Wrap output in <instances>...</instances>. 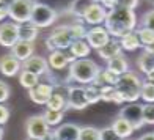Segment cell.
<instances>
[{"label": "cell", "mask_w": 154, "mask_h": 140, "mask_svg": "<svg viewBox=\"0 0 154 140\" xmlns=\"http://www.w3.org/2000/svg\"><path fill=\"white\" fill-rule=\"evenodd\" d=\"M38 79L39 77H38L36 74H33L30 71H24V69H22V73L19 74V83L24 88H27V90H32L33 87H36L38 83H39Z\"/></svg>", "instance_id": "83f0119b"}, {"label": "cell", "mask_w": 154, "mask_h": 140, "mask_svg": "<svg viewBox=\"0 0 154 140\" xmlns=\"http://www.w3.org/2000/svg\"><path fill=\"white\" fill-rule=\"evenodd\" d=\"M104 27H106V30L109 32L110 36L121 38L126 33H131L135 30V27H137L135 11L116 6V8L107 11L106 20H104Z\"/></svg>", "instance_id": "6da1fadb"}, {"label": "cell", "mask_w": 154, "mask_h": 140, "mask_svg": "<svg viewBox=\"0 0 154 140\" xmlns=\"http://www.w3.org/2000/svg\"><path fill=\"white\" fill-rule=\"evenodd\" d=\"M74 36L71 30H69V25H60L55 27L52 30V33L46 38V47L51 52L54 51H66V49L71 47V44L74 43Z\"/></svg>", "instance_id": "277c9868"}, {"label": "cell", "mask_w": 154, "mask_h": 140, "mask_svg": "<svg viewBox=\"0 0 154 140\" xmlns=\"http://www.w3.org/2000/svg\"><path fill=\"white\" fill-rule=\"evenodd\" d=\"M99 3H101L106 10L109 8V11H110V10H113V8H116V6H118V0H101Z\"/></svg>", "instance_id": "b9f144b4"}, {"label": "cell", "mask_w": 154, "mask_h": 140, "mask_svg": "<svg viewBox=\"0 0 154 140\" xmlns=\"http://www.w3.org/2000/svg\"><path fill=\"white\" fill-rule=\"evenodd\" d=\"M99 66L90 58H79L69 65V79L77 83H93L96 76L99 74Z\"/></svg>", "instance_id": "7a4b0ae2"}, {"label": "cell", "mask_w": 154, "mask_h": 140, "mask_svg": "<svg viewBox=\"0 0 154 140\" xmlns=\"http://www.w3.org/2000/svg\"><path fill=\"white\" fill-rule=\"evenodd\" d=\"M123 52V49L120 46V41H116V39H110L107 44H104L101 49H97V55L102 58V60H112L113 57H116L118 54H121Z\"/></svg>", "instance_id": "44dd1931"}, {"label": "cell", "mask_w": 154, "mask_h": 140, "mask_svg": "<svg viewBox=\"0 0 154 140\" xmlns=\"http://www.w3.org/2000/svg\"><path fill=\"white\" fill-rule=\"evenodd\" d=\"M112 129H113V132L120 137V138H123V140H126V138H129L131 135H132V132H134V128L124 120V118H121V117H118V118H115V121H113V124L110 126Z\"/></svg>", "instance_id": "7402d4cb"}, {"label": "cell", "mask_w": 154, "mask_h": 140, "mask_svg": "<svg viewBox=\"0 0 154 140\" xmlns=\"http://www.w3.org/2000/svg\"><path fill=\"white\" fill-rule=\"evenodd\" d=\"M137 65H138V69L142 73H145V74L149 73L151 69H154V55L143 51L137 58Z\"/></svg>", "instance_id": "4316f807"}, {"label": "cell", "mask_w": 154, "mask_h": 140, "mask_svg": "<svg viewBox=\"0 0 154 140\" xmlns=\"http://www.w3.org/2000/svg\"><path fill=\"white\" fill-rule=\"evenodd\" d=\"M22 69H24V71H30V73L36 74L38 77H39V76L47 74L49 65H47V60L44 57H39V55H32L30 58H27L25 61H22Z\"/></svg>", "instance_id": "9a60e30c"}, {"label": "cell", "mask_w": 154, "mask_h": 140, "mask_svg": "<svg viewBox=\"0 0 154 140\" xmlns=\"http://www.w3.org/2000/svg\"><path fill=\"white\" fill-rule=\"evenodd\" d=\"M0 3H3V0H0Z\"/></svg>", "instance_id": "f907efd6"}, {"label": "cell", "mask_w": 154, "mask_h": 140, "mask_svg": "<svg viewBox=\"0 0 154 140\" xmlns=\"http://www.w3.org/2000/svg\"><path fill=\"white\" fill-rule=\"evenodd\" d=\"M57 16H58L57 11L51 5L35 2L32 16H30V22L35 27H38V29H46V27H51L57 20Z\"/></svg>", "instance_id": "5b68a950"}, {"label": "cell", "mask_w": 154, "mask_h": 140, "mask_svg": "<svg viewBox=\"0 0 154 140\" xmlns=\"http://www.w3.org/2000/svg\"><path fill=\"white\" fill-rule=\"evenodd\" d=\"M22 68L20 61L17 58H14L11 54H5L0 57V73L6 77H13L19 73V69Z\"/></svg>", "instance_id": "e0dca14e"}, {"label": "cell", "mask_w": 154, "mask_h": 140, "mask_svg": "<svg viewBox=\"0 0 154 140\" xmlns=\"http://www.w3.org/2000/svg\"><path fill=\"white\" fill-rule=\"evenodd\" d=\"M46 106H47L49 110H60V112H65V109H68L66 96L61 95V93H58V92H55V88H54V93H52L51 98H49V101H47Z\"/></svg>", "instance_id": "d4e9b609"}, {"label": "cell", "mask_w": 154, "mask_h": 140, "mask_svg": "<svg viewBox=\"0 0 154 140\" xmlns=\"http://www.w3.org/2000/svg\"><path fill=\"white\" fill-rule=\"evenodd\" d=\"M8 98H10V85L6 82L0 80V104L8 101Z\"/></svg>", "instance_id": "f35d334b"}, {"label": "cell", "mask_w": 154, "mask_h": 140, "mask_svg": "<svg viewBox=\"0 0 154 140\" xmlns=\"http://www.w3.org/2000/svg\"><path fill=\"white\" fill-rule=\"evenodd\" d=\"M63 117H65V112H60V110H49L47 109L43 114V118L49 124V128H51V126H58L63 121Z\"/></svg>", "instance_id": "f546056e"}, {"label": "cell", "mask_w": 154, "mask_h": 140, "mask_svg": "<svg viewBox=\"0 0 154 140\" xmlns=\"http://www.w3.org/2000/svg\"><path fill=\"white\" fill-rule=\"evenodd\" d=\"M85 41L88 43V46L91 49H96V51H97V49H101L104 44H107L110 41V35L106 30V27L96 25V27H93V29H90L87 32Z\"/></svg>", "instance_id": "30bf717a"}, {"label": "cell", "mask_w": 154, "mask_h": 140, "mask_svg": "<svg viewBox=\"0 0 154 140\" xmlns=\"http://www.w3.org/2000/svg\"><path fill=\"white\" fill-rule=\"evenodd\" d=\"M80 126L74 123H63L52 132L54 140H79Z\"/></svg>", "instance_id": "2e32d148"}, {"label": "cell", "mask_w": 154, "mask_h": 140, "mask_svg": "<svg viewBox=\"0 0 154 140\" xmlns=\"http://www.w3.org/2000/svg\"><path fill=\"white\" fill-rule=\"evenodd\" d=\"M96 2H97V3H99V2H101V0H96Z\"/></svg>", "instance_id": "681fc988"}, {"label": "cell", "mask_w": 154, "mask_h": 140, "mask_svg": "<svg viewBox=\"0 0 154 140\" xmlns=\"http://www.w3.org/2000/svg\"><path fill=\"white\" fill-rule=\"evenodd\" d=\"M69 30H71L74 39H85L87 36V27H85V22L82 19H77L74 20L72 24H69Z\"/></svg>", "instance_id": "4dcf8cb0"}, {"label": "cell", "mask_w": 154, "mask_h": 140, "mask_svg": "<svg viewBox=\"0 0 154 140\" xmlns=\"http://www.w3.org/2000/svg\"><path fill=\"white\" fill-rule=\"evenodd\" d=\"M27 140H35V138H27Z\"/></svg>", "instance_id": "c3c4849f"}, {"label": "cell", "mask_w": 154, "mask_h": 140, "mask_svg": "<svg viewBox=\"0 0 154 140\" xmlns=\"http://www.w3.org/2000/svg\"><path fill=\"white\" fill-rule=\"evenodd\" d=\"M107 69L112 71L115 76H118V77L129 71V63H128V60H126V57L123 55V52L107 61Z\"/></svg>", "instance_id": "ffe728a7"}, {"label": "cell", "mask_w": 154, "mask_h": 140, "mask_svg": "<svg viewBox=\"0 0 154 140\" xmlns=\"http://www.w3.org/2000/svg\"><path fill=\"white\" fill-rule=\"evenodd\" d=\"M79 140H101V132L93 126H85V128H80Z\"/></svg>", "instance_id": "d6a6232c"}, {"label": "cell", "mask_w": 154, "mask_h": 140, "mask_svg": "<svg viewBox=\"0 0 154 140\" xmlns=\"http://www.w3.org/2000/svg\"><path fill=\"white\" fill-rule=\"evenodd\" d=\"M54 93V87L51 83H38L36 87H33L32 90H29V96L30 99L38 104V106H46L49 98Z\"/></svg>", "instance_id": "5bb4252c"}, {"label": "cell", "mask_w": 154, "mask_h": 140, "mask_svg": "<svg viewBox=\"0 0 154 140\" xmlns=\"http://www.w3.org/2000/svg\"><path fill=\"white\" fill-rule=\"evenodd\" d=\"M19 41L17 35V24L14 22H3L0 24V46L13 47Z\"/></svg>", "instance_id": "7c38bea8"}, {"label": "cell", "mask_w": 154, "mask_h": 140, "mask_svg": "<svg viewBox=\"0 0 154 140\" xmlns=\"http://www.w3.org/2000/svg\"><path fill=\"white\" fill-rule=\"evenodd\" d=\"M99 132H101V140H123V138H120L115 134L112 128H104Z\"/></svg>", "instance_id": "74e56055"}, {"label": "cell", "mask_w": 154, "mask_h": 140, "mask_svg": "<svg viewBox=\"0 0 154 140\" xmlns=\"http://www.w3.org/2000/svg\"><path fill=\"white\" fill-rule=\"evenodd\" d=\"M137 5H138V0H118V6H121V8L134 10Z\"/></svg>", "instance_id": "ab89813d"}, {"label": "cell", "mask_w": 154, "mask_h": 140, "mask_svg": "<svg viewBox=\"0 0 154 140\" xmlns=\"http://www.w3.org/2000/svg\"><path fill=\"white\" fill-rule=\"evenodd\" d=\"M85 96H87V101H88V106L90 104H96L101 101V92H99V87L93 85V83H88L85 87Z\"/></svg>", "instance_id": "836d02e7"}, {"label": "cell", "mask_w": 154, "mask_h": 140, "mask_svg": "<svg viewBox=\"0 0 154 140\" xmlns=\"http://www.w3.org/2000/svg\"><path fill=\"white\" fill-rule=\"evenodd\" d=\"M135 33H137V36L140 39V44H142L143 47L154 41V33L149 32V30H146V29H143V27H140L138 30H135Z\"/></svg>", "instance_id": "e575fe53"}, {"label": "cell", "mask_w": 154, "mask_h": 140, "mask_svg": "<svg viewBox=\"0 0 154 140\" xmlns=\"http://www.w3.org/2000/svg\"><path fill=\"white\" fill-rule=\"evenodd\" d=\"M74 61H75V58L71 54H66L65 51H54V52H51V55L47 58V65L54 71H63V69L68 68V65H71Z\"/></svg>", "instance_id": "4fadbf2b"}, {"label": "cell", "mask_w": 154, "mask_h": 140, "mask_svg": "<svg viewBox=\"0 0 154 140\" xmlns=\"http://www.w3.org/2000/svg\"><path fill=\"white\" fill-rule=\"evenodd\" d=\"M66 101H68V107L74 109V110H83L85 107H88V101L85 96V87H82V85L68 87Z\"/></svg>", "instance_id": "9c48e42d"}, {"label": "cell", "mask_w": 154, "mask_h": 140, "mask_svg": "<svg viewBox=\"0 0 154 140\" xmlns=\"http://www.w3.org/2000/svg\"><path fill=\"white\" fill-rule=\"evenodd\" d=\"M140 98L146 102V104H154V82L145 80L140 88Z\"/></svg>", "instance_id": "1f68e13d"}, {"label": "cell", "mask_w": 154, "mask_h": 140, "mask_svg": "<svg viewBox=\"0 0 154 140\" xmlns=\"http://www.w3.org/2000/svg\"><path fill=\"white\" fill-rule=\"evenodd\" d=\"M118 82V76H115L112 71H109V69H101L99 74L96 76V79L93 80V85L96 87H104V85H112L115 87Z\"/></svg>", "instance_id": "cb8c5ba5"}, {"label": "cell", "mask_w": 154, "mask_h": 140, "mask_svg": "<svg viewBox=\"0 0 154 140\" xmlns=\"http://www.w3.org/2000/svg\"><path fill=\"white\" fill-rule=\"evenodd\" d=\"M146 80H148V82H154V69H151L149 73H146Z\"/></svg>", "instance_id": "bcb514c9"}, {"label": "cell", "mask_w": 154, "mask_h": 140, "mask_svg": "<svg viewBox=\"0 0 154 140\" xmlns=\"http://www.w3.org/2000/svg\"><path fill=\"white\" fill-rule=\"evenodd\" d=\"M17 35H19V39L20 41H25V43H35L39 35V29L35 27L30 20L29 22H24V24H17Z\"/></svg>", "instance_id": "ac0fdd59"}, {"label": "cell", "mask_w": 154, "mask_h": 140, "mask_svg": "<svg viewBox=\"0 0 154 140\" xmlns=\"http://www.w3.org/2000/svg\"><path fill=\"white\" fill-rule=\"evenodd\" d=\"M143 80L134 73H126L118 77V82L115 88L120 92V95L124 98V102H135L140 98V88H142Z\"/></svg>", "instance_id": "3957f363"}, {"label": "cell", "mask_w": 154, "mask_h": 140, "mask_svg": "<svg viewBox=\"0 0 154 140\" xmlns=\"http://www.w3.org/2000/svg\"><path fill=\"white\" fill-rule=\"evenodd\" d=\"M8 14H10L8 3H0V20H3L5 17H8Z\"/></svg>", "instance_id": "7bdbcfd3"}, {"label": "cell", "mask_w": 154, "mask_h": 140, "mask_svg": "<svg viewBox=\"0 0 154 140\" xmlns=\"http://www.w3.org/2000/svg\"><path fill=\"white\" fill-rule=\"evenodd\" d=\"M25 131H27V135L29 138H35V140H49L52 138V132L49 124L44 121L43 115H33L30 117L25 123Z\"/></svg>", "instance_id": "8992f818"}, {"label": "cell", "mask_w": 154, "mask_h": 140, "mask_svg": "<svg viewBox=\"0 0 154 140\" xmlns=\"http://www.w3.org/2000/svg\"><path fill=\"white\" fill-rule=\"evenodd\" d=\"M94 2H96V0H72L71 13H72L75 17L82 19V16H83V13L87 11V8H88L90 5H93Z\"/></svg>", "instance_id": "f1b7e54d"}, {"label": "cell", "mask_w": 154, "mask_h": 140, "mask_svg": "<svg viewBox=\"0 0 154 140\" xmlns=\"http://www.w3.org/2000/svg\"><path fill=\"white\" fill-rule=\"evenodd\" d=\"M35 52V46L32 43H25V41H17V43L11 47V55L19 61H25L27 58H30Z\"/></svg>", "instance_id": "d6986e66"}, {"label": "cell", "mask_w": 154, "mask_h": 140, "mask_svg": "<svg viewBox=\"0 0 154 140\" xmlns=\"http://www.w3.org/2000/svg\"><path fill=\"white\" fill-rule=\"evenodd\" d=\"M143 49H145V52H148V54L154 55V41H152V43H149L148 46H145Z\"/></svg>", "instance_id": "ee69618b"}, {"label": "cell", "mask_w": 154, "mask_h": 140, "mask_svg": "<svg viewBox=\"0 0 154 140\" xmlns=\"http://www.w3.org/2000/svg\"><path fill=\"white\" fill-rule=\"evenodd\" d=\"M33 5H35V0H11L8 3L10 6L8 17H11V20H14V24L29 22Z\"/></svg>", "instance_id": "52a82bcc"}, {"label": "cell", "mask_w": 154, "mask_h": 140, "mask_svg": "<svg viewBox=\"0 0 154 140\" xmlns=\"http://www.w3.org/2000/svg\"><path fill=\"white\" fill-rule=\"evenodd\" d=\"M120 46H121V49H124V51H129V52H131V51H135V49H138V47H142L135 30L131 32V33H126L124 36H121V38H120Z\"/></svg>", "instance_id": "484cf974"}, {"label": "cell", "mask_w": 154, "mask_h": 140, "mask_svg": "<svg viewBox=\"0 0 154 140\" xmlns=\"http://www.w3.org/2000/svg\"><path fill=\"white\" fill-rule=\"evenodd\" d=\"M2 138H3V129L0 128V140H2Z\"/></svg>", "instance_id": "7dc6e473"}, {"label": "cell", "mask_w": 154, "mask_h": 140, "mask_svg": "<svg viewBox=\"0 0 154 140\" xmlns=\"http://www.w3.org/2000/svg\"><path fill=\"white\" fill-rule=\"evenodd\" d=\"M106 16H107V10L104 8L101 3L94 2L93 5H90L87 11L83 13L82 16V20L85 24H90V25H101L104 24V20H106Z\"/></svg>", "instance_id": "8fae6325"}, {"label": "cell", "mask_w": 154, "mask_h": 140, "mask_svg": "<svg viewBox=\"0 0 154 140\" xmlns=\"http://www.w3.org/2000/svg\"><path fill=\"white\" fill-rule=\"evenodd\" d=\"M90 52H91V47L88 46V43L85 39H75L71 44V47H69V54H71L75 60L88 57Z\"/></svg>", "instance_id": "603a6c76"}, {"label": "cell", "mask_w": 154, "mask_h": 140, "mask_svg": "<svg viewBox=\"0 0 154 140\" xmlns=\"http://www.w3.org/2000/svg\"><path fill=\"white\" fill-rule=\"evenodd\" d=\"M10 118V110L8 107H5L3 104H0V124H5Z\"/></svg>", "instance_id": "60d3db41"}, {"label": "cell", "mask_w": 154, "mask_h": 140, "mask_svg": "<svg viewBox=\"0 0 154 140\" xmlns=\"http://www.w3.org/2000/svg\"><path fill=\"white\" fill-rule=\"evenodd\" d=\"M138 140H154V132H146V134L142 135Z\"/></svg>", "instance_id": "f6af8a7d"}, {"label": "cell", "mask_w": 154, "mask_h": 140, "mask_svg": "<svg viewBox=\"0 0 154 140\" xmlns=\"http://www.w3.org/2000/svg\"><path fill=\"white\" fill-rule=\"evenodd\" d=\"M142 27L154 33V10L145 13V16L142 17Z\"/></svg>", "instance_id": "8d00e7d4"}, {"label": "cell", "mask_w": 154, "mask_h": 140, "mask_svg": "<svg viewBox=\"0 0 154 140\" xmlns=\"http://www.w3.org/2000/svg\"><path fill=\"white\" fill-rule=\"evenodd\" d=\"M143 123L154 124V104H145L143 106Z\"/></svg>", "instance_id": "d590c367"}, {"label": "cell", "mask_w": 154, "mask_h": 140, "mask_svg": "<svg viewBox=\"0 0 154 140\" xmlns=\"http://www.w3.org/2000/svg\"><path fill=\"white\" fill-rule=\"evenodd\" d=\"M120 117L124 118V120L128 121L132 128H134V131L140 129L145 124L143 123V106L135 104V102H129V106L123 107Z\"/></svg>", "instance_id": "ba28073f"}]
</instances>
